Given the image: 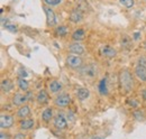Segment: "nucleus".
<instances>
[{
  "label": "nucleus",
  "mask_w": 146,
  "mask_h": 139,
  "mask_svg": "<svg viewBox=\"0 0 146 139\" xmlns=\"http://www.w3.org/2000/svg\"><path fill=\"white\" fill-rule=\"evenodd\" d=\"M53 124L56 129L58 130H63L68 127V121L65 119V117L63 115H56L54 118H53Z\"/></svg>",
  "instance_id": "nucleus-6"
},
{
  "label": "nucleus",
  "mask_w": 146,
  "mask_h": 139,
  "mask_svg": "<svg viewBox=\"0 0 146 139\" xmlns=\"http://www.w3.org/2000/svg\"><path fill=\"white\" fill-rule=\"evenodd\" d=\"M142 97H143V99L146 101V89H144V90L142 91Z\"/></svg>",
  "instance_id": "nucleus-35"
},
{
  "label": "nucleus",
  "mask_w": 146,
  "mask_h": 139,
  "mask_svg": "<svg viewBox=\"0 0 146 139\" xmlns=\"http://www.w3.org/2000/svg\"><path fill=\"white\" fill-rule=\"evenodd\" d=\"M43 9H44V13H45V15H46V23H47V26H51V27L55 26V25H56V15H55L54 10L52 9V7L44 5V6H43Z\"/></svg>",
  "instance_id": "nucleus-3"
},
{
  "label": "nucleus",
  "mask_w": 146,
  "mask_h": 139,
  "mask_svg": "<svg viewBox=\"0 0 146 139\" xmlns=\"http://www.w3.org/2000/svg\"><path fill=\"white\" fill-rule=\"evenodd\" d=\"M42 119L44 122H50L53 119V111L51 108H46L42 113Z\"/></svg>",
  "instance_id": "nucleus-22"
},
{
  "label": "nucleus",
  "mask_w": 146,
  "mask_h": 139,
  "mask_svg": "<svg viewBox=\"0 0 146 139\" xmlns=\"http://www.w3.org/2000/svg\"><path fill=\"white\" fill-rule=\"evenodd\" d=\"M69 33V30H68V27L66 26H57L56 28H55V34L57 35V36H60V37H64V36H66Z\"/></svg>",
  "instance_id": "nucleus-23"
},
{
  "label": "nucleus",
  "mask_w": 146,
  "mask_h": 139,
  "mask_svg": "<svg viewBox=\"0 0 146 139\" xmlns=\"http://www.w3.org/2000/svg\"><path fill=\"white\" fill-rule=\"evenodd\" d=\"M99 90L101 92V94H107L108 91H107V80L106 79H102L101 82H100V85H99Z\"/></svg>",
  "instance_id": "nucleus-25"
},
{
  "label": "nucleus",
  "mask_w": 146,
  "mask_h": 139,
  "mask_svg": "<svg viewBox=\"0 0 146 139\" xmlns=\"http://www.w3.org/2000/svg\"><path fill=\"white\" fill-rule=\"evenodd\" d=\"M131 45H133L131 38L128 35H123L121 36V39H120V46L124 50H129V48H131Z\"/></svg>",
  "instance_id": "nucleus-17"
},
{
  "label": "nucleus",
  "mask_w": 146,
  "mask_h": 139,
  "mask_svg": "<svg viewBox=\"0 0 146 139\" xmlns=\"http://www.w3.org/2000/svg\"><path fill=\"white\" fill-rule=\"evenodd\" d=\"M100 53H101L102 56H105L107 58H112V57H115L117 55V51L113 47L109 46V45H104L100 48Z\"/></svg>",
  "instance_id": "nucleus-9"
},
{
  "label": "nucleus",
  "mask_w": 146,
  "mask_h": 139,
  "mask_svg": "<svg viewBox=\"0 0 146 139\" xmlns=\"http://www.w3.org/2000/svg\"><path fill=\"white\" fill-rule=\"evenodd\" d=\"M18 87L21 90V91L26 92V91H28V89H29V84H28V82H27L24 77H19L18 79Z\"/></svg>",
  "instance_id": "nucleus-24"
},
{
  "label": "nucleus",
  "mask_w": 146,
  "mask_h": 139,
  "mask_svg": "<svg viewBox=\"0 0 146 139\" xmlns=\"http://www.w3.org/2000/svg\"><path fill=\"white\" fill-rule=\"evenodd\" d=\"M14 139H25V135H24L23 132H18V134L15 135Z\"/></svg>",
  "instance_id": "nucleus-30"
},
{
  "label": "nucleus",
  "mask_w": 146,
  "mask_h": 139,
  "mask_svg": "<svg viewBox=\"0 0 146 139\" xmlns=\"http://www.w3.org/2000/svg\"><path fill=\"white\" fill-rule=\"evenodd\" d=\"M119 3L125 8H131L135 5V0H119Z\"/></svg>",
  "instance_id": "nucleus-26"
},
{
  "label": "nucleus",
  "mask_w": 146,
  "mask_h": 139,
  "mask_svg": "<svg viewBox=\"0 0 146 139\" xmlns=\"http://www.w3.org/2000/svg\"><path fill=\"white\" fill-rule=\"evenodd\" d=\"M134 72H135V74H136V76H137L138 80H141L142 82H146V66L145 65L138 64V65L135 68Z\"/></svg>",
  "instance_id": "nucleus-11"
},
{
  "label": "nucleus",
  "mask_w": 146,
  "mask_h": 139,
  "mask_svg": "<svg viewBox=\"0 0 146 139\" xmlns=\"http://www.w3.org/2000/svg\"><path fill=\"white\" fill-rule=\"evenodd\" d=\"M81 73H83V74H86L87 76H94L96 74H97V69H96V66L94 65H88V66H84L83 69L81 70Z\"/></svg>",
  "instance_id": "nucleus-20"
},
{
  "label": "nucleus",
  "mask_w": 146,
  "mask_h": 139,
  "mask_svg": "<svg viewBox=\"0 0 146 139\" xmlns=\"http://www.w3.org/2000/svg\"><path fill=\"white\" fill-rule=\"evenodd\" d=\"M83 16H84V13H82L81 10L74 8V9L71 10V13L69 15V19L73 24H79V23H81L83 20Z\"/></svg>",
  "instance_id": "nucleus-7"
},
{
  "label": "nucleus",
  "mask_w": 146,
  "mask_h": 139,
  "mask_svg": "<svg viewBox=\"0 0 146 139\" xmlns=\"http://www.w3.org/2000/svg\"><path fill=\"white\" fill-rule=\"evenodd\" d=\"M69 51L72 53V54H75V55H83L86 50L83 47V45L80 43V42H74V43H71L70 46H69Z\"/></svg>",
  "instance_id": "nucleus-8"
},
{
  "label": "nucleus",
  "mask_w": 146,
  "mask_h": 139,
  "mask_svg": "<svg viewBox=\"0 0 146 139\" xmlns=\"http://www.w3.org/2000/svg\"><path fill=\"white\" fill-rule=\"evenodd\" d=\"M128 103L130 104L131 107H134V108H136V107H137V102H136V101H135L134 99H131V100H129V101H128Z\"/></svg>",
  "instance_id": "nucleus-32"
},
{
  "label": "nucleus",
  "mask_w": 146,
  "mask_h": 139,
  "mask_svg": "<svg viewBox=\"0 0 146 139\" xmlns=\"http://www.w3.org/2000/svg\"><path fill=\"white\" fill-rule=\"evenodd\" d=\"M119 81L120 85L125 91H130L134 87V79L131 73L128 70H123L119 74Z\"/></svg>",
  "instance_id": "nucleus-1"
},
{
  "label": "nucleus",
  "mask_w": 146,
  "mask_h": 139,
  "mask_svg": "<svg viewBox=\"0 0 146 139\" xmlns=\"http://www.w3.org/2000/svg\"><path fill=\"white\" fill-rule=\"evenodd\" d=\"M133 116L135 117V119H136V120H139V121L144 120V115H143V112H142V111H139V110L134 111V112H133Z\"/></svg>",
  "instance_id": "nucleus-28"
},
{
  "label": "nucleus",
  "mask_w": 146,
  "mask_h": 139,
  "mask_svg": "<svg viewBox=\"0 0 146 139\" xmlns=\"http://www.w3.org/2000/svg\"><path fill=\"white\" fill-rule=\"evenodd\" d=\"M75 8L81 10L82 13H87V11H90L91 7L89 6V3L87 2V0H78L76 3H75Z\"/></svg>",
  "instance_id": "nucleus-16"
},
{
  "label": "nucleus",
  "mask_w": 146,
  "mask_h": 139,
  "mask_svg": "<svg viewBox=\"0 0 146 139\" xmlns=\"http://www.w3.org/2000/svg\"><path fill=\"white\" fill-rule=\"evenodd\" d=\"M6 28H7L8 30H10V32H13V33H15V32L17 30V29H16V27H15V26H13V25H9V26H7Z\"/></svg>",
  "instance_id": "nucleus-31"
},
{
  "label": "nucleus",
  "mask_w": 146,
  "mask_h": 139,
  "mask_svg": "<svg viewBox=\"0 0 146 139\" xmlns=\"http://www.w3.org/2000/svg\"><path fill=\"white\" fill-rule=\"evenodd\" d=\"M50 100V97L47 94V92L45 90H40L38 93H37V97H36V101L38 104H46Z\"/></svg>",
  "instance_id": "nucleus-14"
},
{
  "label": "nucleus",
  "mask_w": 146,
  "mask_h": 139,
  "mask_svg": "<svg viewBox=\"0 0 146 139\" xmlns=\"http://www.w3.org/2000/svg\"><path fill=\"white\" fill-rule=\"evenodd\" d=\"M28 97L27 94H23V93H16L13 97V104L14 105H24L28 101Z\"/></svg>",
  "instance_id": "nucleus-10"
},
{
  "label": "nucleus",
  "mask_w": 146,
  "mask_h": 139,
  "mask_svg": "<svg viewBox=\"0 0 146 139\" xmlns=\"http://www.w3.org/2000/svg\"><path fill=\"white\" fill-rule=\"evenodd\" d=\"M48 89H50L51 93H58V92L62 90V84H61L58 81L53 80V81H51V82H50V84H48Z\"/></svg>",
  "instance_id": "nucleus-19"
},
{
  "label": "nucleus",
  "mask_w": 146,
  "mask_h": 139,
  "mask_svg": "<svg viewBox=\"0 0 146 139\" xmlns=\"http://www.w3.org/2000/svg\"><path fill=\"white\" fill-rule=\"evenodd\" d=\"M84 37H86V32L83 29H81V28L76 29L72 34V39L74 42H81V40L84 39Z\"/></svg>",
  "instance_id": "nucleus-21"
},
{
  "label": "nucleus",
  "mask_w": 146,
  "mask_h": 139,
  "mask_svg": "<svg viewBox=\"0 0 146 139\" xmlns=\"http://www.w3.org/2000/svg\"><path fill=\"white\" fill-rule=\"evenodd\" d=\"M0 139H10V135H9L8 132L1 131V134H0Z\"/></svg>",
  "instance_id": "nucleus-29"
},
{
  "label": "nucleus",
  "mask_w": 146,
  "mask_h": 139,
  "mask_svg": "<svg viewBox=\"0 0 146 139\" xmlns=\"http://www.w3.org/2000/svg\"><path fill=\"white\" fill-rule=\"evenodd\" d=\"M66 65L73 70H80L83 66V60L79 55H69L66 57Z\"/></svg>",
  "instance_id": "nucleus-2"
},
{
  "label": "nucleus",
  "mask_w": 146,
  "mask_h": 139,
  "mask_svg": "<svg viewBox=\"0 0 146 139\" xmlns=\"http://www.w3.org/2000/svg\"><path fill=\"white\" fill-rule=\"evenodd\" d=\"M76 95L81 101H84V100H87L89 98L90 92H89V90L87 87H79L78 91H76Z\"/></svg>",
  "instance_id": "nucleus-18"
},
{
  "label": "nucleus",
  "mask_w": 146,
  "mask_h": 139,
  "mask_svg": "<svg viewBox=\"0 0 146 139\" xmlns=\"http://www.w3.org/2000/svg\"><path fill=\"white\" fill-rule=\"evenodd\" d=\"M139 33H135V34H134V37H133V38H134V39H138V38H139Z\"/></svg>",
  "instance_id": "nucleus-36"
},
{
  "label": "nucleus",
  "mask_w": 146,
  "mask_h": 139,
  "mask_svg": "<svg viewBox=\"0 0 146 139\" xmlns=\"http://www.w3.org/2000/svg\"><path fill=\"white\" fill-rule=\"evenodd\" d=\"M0 87H1V91L3 93H9L13 89H14V83L11 80L9 79H3L1 81V84H0Z\"/></svg>",
  "instance_id": "nucleus-13"
},
{
  "label": "nucleus",
  "mask_w": 146,
  "mask_h": 139,
  "mask_svg": "<svg viewBox=\"0 0 146 139\" xmlns=\"http://www.w3.org/2000/svg\"><path fill=\"white\" fill-rule=\"evenodd\" d=\"M44 3L46 6H50V7H55V6H58L63 2V0H43Z\"/></svg>",
  "instance_id": "nucleus-27"
},
{
  "label": "nucleus",
  "mask_w": 146,
  "mask_h": 139,
  "mask_svg": "<svg viewBox=\"0 0 146 139\" xmlns=\"http://www.w3.org/2000/svg\"><path fill=\"white\" fill-rule=\"evenodd\" d=\"M14 117L8 113H1L0 116V127L1 129H9L14 124Z\"/></svg>",
  "instance_id": "nucleus-5"
},
{
  "label": "nucleus",
  "mask_w": 146,
  "mask_h": 139,
  "mask_svg": "<svg viewBox=\"0 0 146 139\" xmlns=\"http://www.w3.org/2000/svg\"><path fill=\"white\" fill-rule=\"evenodd\" d=\"M29 115H31V108H29L27 104L20 105V108L17 110V113H16V116L18 117L19 119H25V118H27Z\"/></svg>",
  "instance_id": "nucleus-12"
},
{
  "label": "nucleus",
  "mask_w": 146,
  "mask_h": 139,
  "mask_svg": "<svg viewBox=\"0 0 146 139\" xmlns=\"http://www.w3.org/2000/svg\"><path fill=\"white\" fill-rule=\"evenodd\" d=\"M90 139H104V138H102V137H98V136H97V137H92V138H90Z\"/></svg>",
  "instance_id": "nucleus-37"
},
{
  "label": "nucleus",
  "mask_w": 146,
  "mask_h": 139,
  "mask_svg": "<svg viewBox=\"0 0 146 139\" xmlns=\"http://www.w3.org/2000/svg\"><path fill=\"white\" fill-rule=\"evenodd\" d=\"M20 77H26L27 76V73H26V71L25 70H20Z\"/></svg>",
  "instance_id": "nucleus-34"
},
{
  "label": "nucleus",
  "mask_w": 146,
  "mask_h": 139,
  "mask_svg": "<svg viewBox=\"0 0 146 139\" xmlns=\"http://www.w3.org/2000/svg\"><path fill=\"white\" fill-rule=\"evenodd\" d=\"M34 124H35V121L33 119L25 118V119H21L20 120V122H19V128L21 130H31L34 127Z\"/></svg>",
  "instance_id": "nucleus-15"
},
{
  "label": "nucleus",
  "mask_w": 146,
  "mask_h": 139,
  "mask_svg": "<svg viewBox=\"0 0 146 139\" xmlns=\"http://www.w3.org/2000/svg\"><path fill=\"white\" fill-rule=\"evenodd\" d=\"M54 103L56 107L65 108L71 103V97L68 93H61L54 99Z\"/></svg>",
  "instance_id": "nucleus-4"
},
{
  "label": "nucleus",
  "mask_w": 146,
  "mask_h": 139,
  "mask_svg": "<svg viewBox=\"0 0 146 139\" xmlns=\"http://www.w3.org/2000/svg\"><path fill=\"white\" fill-rule=\"evenodd\" d=\"M139 64H141V65H145L146 66V57H141V58H139Z\"/></svg>",
  "instance_id": "nucleus-33"
}]
</instances>
